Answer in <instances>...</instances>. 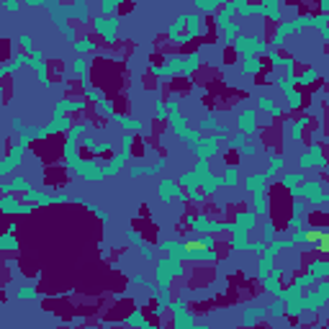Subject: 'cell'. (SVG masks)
<instances>
[{
	"mask_svg": "<svg viewBox=\"0 0 329 329\" xmlns=\"http://www.w3.org/2000/svg\"><path fill=\"white\" fill-rule=\"evenodd\" d=\"M321 239V232H309L306 234V242H319Z\"/></svg>",
	"mask_w": 329,
	"mask_h": 329,
	"instance_id": "7a4b0ae2",
	"label": "cell"
},
{
	"mask_svg": "<svg viewBox=\"0 0 329 329\" xmlns=\"http://www.w3.org/2000/svg\"><path fill=\"white\" fill-rule=\"evenodd\" d=\"M319 250L329 252V234H321V239H319Z\"/></svg>",
	"mask_w": 329,
	"mask_h": 329,
	"instance_id": "6da1fadb",
	"label": "cell"
}]
</instances>
